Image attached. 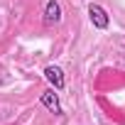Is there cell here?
<instances>
[{
  "label": "cell",
  "mask_w": 125,
  "mask_h": 125,
  "mask_svg": "<svg viewBox=\"0 0 125 125\" xmlns=\"http://www.w3.org/2000/svg\"><path fill=\"white\" fill-rule=\"evenodd\" d=\"M88 17H91L93 27H98V30H108V25H110L108 12H105L101 5H96V3H91V5H88Z\"/></svg>",
  "instance_id": "6da1fadb"
},
{
  "label": "cell",
  "mask_w": 125,
  "mask_h": 125,
  "mask_svg": "<svg viewBox=\"0 0 125 125\" xmlns=\"http://www.w3.org/2000/svg\"><path fill=\"white\" fill-rule=\"evenodd\" d=\"M44 76H47V81L56 88V91H61L66 86V81H64V71H61L59 66H54V64H49L47 69H44Z\"/></svg>",
  "instance_id": "7a4b0ae2"
},
{
  "label": "cell",
  "mask_w": 125,
  "mask_h": 125,
  "mask_svg": "<svg viewBox=\"0 0 125 125\" xmlns=\"http://www.w3.org/2000/svg\"><path fill=\"white\" fill-rule=\"evenodd\" d=\"M56 22H61V8L56 0H49L44 8V25H56Z\"/></svg>",
  "instance_id": "3957f363"
},
{
  "label": "cell",
  "mask_w": 125,
  "mask_h": 125,
  "mask_svg": "<svg viewBox=\"0 0 125 125\" xmlns=\"http://www.w3.org/2000/svg\"><path fill=\"white\" fill-rule=\"evenodd\" d=\"M42 105H44L47 110H52L54 115H61V113H64V110H61V103H59V98H56L54 91H44V93H42Z\"/></svg>",
  "instance_id": "277c9868"
}]
</instances>
